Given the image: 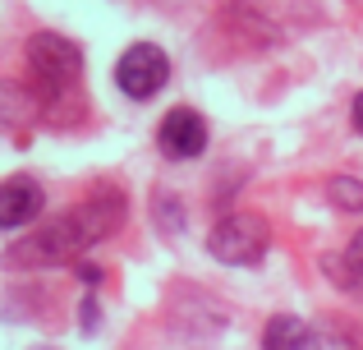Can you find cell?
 <instances>
[{
  "label": "cell",
  "mask_w": 363,
  "mask_h": 350,
  "mask_svg": "<svg viewBox=\"0 0 363 350\" xmlns=\"http://www.w3.org/2000/svg\"><path fill=\"white\" fill-rule=\"evenodd\" d=\"M37 212H42V189H37V180L14 175V180L0 185V231H18V226H28Z\"/></svg>",
  "instance_id": "obj_6"
},
{
  "label": "cell",
  "mask_w": 363,
  "mask_h": 350,
  "mask_svg": "<svg viewBox=\"0 0 363 350\" xmlns=\"http://www.w3.org/2000/svg\"><path fill=\"white\" fill-rule=\"evenodd\" d=\"M124 222V194L120 189H97L92 198H83L79 207L60 212L55 222H46L37 235H28L23 244L9 249V263H69L83 249H92L97 240H106L111 231H120Z\"/></svg>",
  "instance_id": "obj_1"
},
{
  "label": "cell",
  "mask_w": 363,
  "mask_h": 350,
  "mask_svg": "<svg viewBox=\"0 0 363 350\" xmlns=\"http://www.w3.org/2000/svg\"><path fill=\"white\" fill-rule=\"evenodd\" d=\"M28 70H33V79H37V92H42L46 102H55V97H65V92L79 88L83 55H79V46H74L69 37L37 33L33 42H28Z\"/></svg>",
  "instance_id": "obj_2"
},
{
  "label": "cell",
  "mask_w": 363,
  "mask_h": 350,
  "mask_svg": "<svg viewBox=\"0 0 363 350\" xmlns=\"http://www.w3.org/2000/svg\"><path fill=\"white\" fill-rule=\"evenodd\" d=\"M262 346L267 350H318V337H313L299 318H272Z\"/></svg>",
  "instance_id": "obj_7"
},
{
  "label": "cell",
  "mask_w": 363,
  "mask_h": 350,
  "mask_svg": "<svg viewBox=\"0 0 363 350\" xmlns=\"http://www.w3.org/2000/svg\"><path fill=\"white\" fill-rule=\"evenodd\" d=\"M354 125H359V134H363V92L354 97Z\"/></svg>",
  "instance_id": "obj_10"
},
{
  "label": "cell",
  "mask_w": 363,
  "mask_h": 350,
  "mask_svg": "<svg viewBox=\"0 0 363 350\" xmlns=\"http://www.w3.org/2000/svg\"><path fill=\"white\" fill-rule=\"evenodd\" d=\"M157 143L166 157H179V162H189V157H198L207 148V120L198 116L194 106H175L161 116V129H157Z\"/></svg>",
  "instance_id": "obj_5"
},
{
  "label": "cell",
  "mask_w": 363,
  "mask_h": 350,
  "mask_svg": "<svg viewBox=\"0 0 363 350\" xmlns=\"http://www.w3.org/2000/svg\"><path fill=\"white\" fill-rule=\"evenodd\" d=\"M327 194H331V203L345 207V212H359V207H363V185H359V180H350V175H336L327 185Z\"/></svg>",
  "instance_id": "obj_8"
},
{
  "label": "cell",
  "mask_w": 363,
  "mask_h": 350,
  "mask_svg": "<svg viewBox=\"0 0 363 350\" xmlns=\"http://www.w3.org/2000/svg\"><path fill=\"white\" fill-rule=\"evenodd\" d=\"M267 244H272V231H267V222H262V217H253V212L221 217V222L212 226V235H207L212 258L230 263V268H248V263H257L267 253Z\"/></svg>",
  "instance_id": "obj_3"
},
{
  "label": "cell",
  "mask_w": 363,
  "mask_h": 350,
  "mask_svg": "<svg viewBox=\"0 0 363 350\" xmlns=\"http://www.w3.org/2000/svg\"><path fill=\"white\" fill-rule=\"evenodd\" d=\"M166 79H170V60H166V51H161V46H147V42L129 46V51L120 55V65H116V83H120L124 92H129L133 102L157 97V92L166 88Z\"/></svg>",
  "instance_id": "obj_4"
},
{
  "label": "cell",
  "mask_w": 363,
  "mask_h": 350,
  "mask_svg": "<svg viewBox=\"0 0 363 350\" xmlns=\"http://www.w3.org/2000/svg\"><path fill=\"white\" fill-rule=\"evenodd\" d=\"M345 263H350V268H354L359 277H363V231L354 235V240H350V253H345Z\"/></svg>",
  "instance_id": "obj_9"
}]
</instances>
